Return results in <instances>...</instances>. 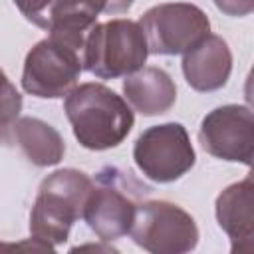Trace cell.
Here are the masks:
<instances>
[{
    "label": "cell",
    "mask_w": 254,
    "mask_h": 254,
    "mask_svg": "<svg viewBox=\"0 0 254 254\" xmlns=\"http://www.w3.org/2000/svg\"><path fill=\"white\" fill-rule=\"evenodd\" d=\"M93 181L77 169H58L40 187L30 212V234L54 248L64 244L91 192Z\"/></svg>",
    "instance_id": "3957f363"
},
{
    "label": "cell",
    "mask_w": 254,
    "mask_h": 254,
    "mask_svg": "<svg viewBox=\"0 0 254 254\" xmlns=\"http://www.w3.org/2000/svg\"><path fill=\"white\" fill-rule=\"evenodd\" d=\"M83 71V54L52 36L30 48L22 69V87L40 99L65 97Z\"/></svg>",
    "instance_id": "8992f818"
},
{
    "label": "cell",
    "mask_w": 254,
    "mask_h": 254,
    "mask_svg": "<svg viewBox=\"0 0 254 254\" xmlns=\"http://www.w3.org/2000/svg\"><path fill=\"white\" fill-rule=\"evenodd\" d=\"M58 0H14L16 8L22 12V16L36 24L38 28H48V20H50V12L56 6Z\"/></svg>",
    "instance_id": "2e32d148"
},
{
    "label": "cell",
    "mask_w": 254,
    "mask_h": 254,
    "mask_svg": "<svg viewBox=\"0 0 254 254\" xmlns=\"http://www.w3.org/2000/svg\"><path fill=\"white\" fill-rule=\"evenodd\" d=\"M147 56L149 50L139 22L113 18L91 28L83 52V69L99 79L125 77L141 69Z\"/></svg>",
    "instance_id": "277c9868"
},
{
    "label": "cell",
    "mask_w": 254,
    "mask_h": 254,
    "mask_svg": "<svg viewBox=\"0 0 254 254\" xmlns=\"http://www.w3.org/2000/svg\"><path fill=\"white\" fill-rule=\"evenodd\" d=\"M22 111V95L0 69V129L12 127Z\"/></svg>",
    "instance_id": "9a60e30c"
},
{
    "label": "cell",
    "mask_w": 254,
    "mask_h": 254,
    "mask_svg": "<svg viewBox=\"0 0 254 254\" xmlns=\"http://www.w3.org/2000/svg\"><path fill=\"white\" fill-rule=\"evenodd\" d=\"M12 135L36 167H54L65 155V141L60 131L38 117H18L12 123Z\"/></svg>",
    "instance_id": "4fadbf2b"
},
{
    "label": "cell",
    "mask_w": 254,
    "mask_h": 254,
    "mask_svg": "<svg viewBox=\"0 0 254 254\" xmlns=\"http://www.w3.org/2000/svg\"><path fill=\"white\" fill-rule=\"evenodd\" d=\"M198 141L208 155L250 167L254 157V115L250 107L228 103L208 111L200 121Z\"/></svg>",
    "instance_id": "9c48e42d"
},
{
    "label": "cell",
    "mask_w": 254,
    "mask_h": 254,
    "mask_svg": "<svg viewBox=\"0 0 254 254\" xmlns=\"http://www.w3.org/2000/svg\"><path fill=\"white\" fill-rule=\"evenodd\" d=\"M83 220L101 240L111 242L129 234L135 210L141 200L151 194V187L141 183L131 171L115 165H105L95 173Z\"/></svg>",
    "instance_id": "7a4b0ae2"
},
{
    "label": "cell",
    "mask_w": 254,
    "mask_h": 254,
    "mask_svg": "<svg viewBox=\"0 0 254 254\" xmlns=\"http://www.w3.org/2000/svg\"><path fill=\"white\" fill-rule=\"evenodd\" d=\"M133 161L149 181L173 183L194 167L196 155L187 129L171 121L151 125L137 137Z\"/></svg>",
    "instance_id": "ba28073f"
},
{
    "label": "cell",
    "mask_w": 254,
    "mask_h": 254,
    "mask_svg": "<svg viewBox=\"0 0 254 254\" xmlns=\"http://www.w3.org/2000/svg\"><path fill=\"white\" fill-rule=\"evenodd\" d=\"M64 111L77 143L89 151L119 147L135 123L131 105L97 81L75 85L64 99Z\"/></svg>",
    "instance_id": "6da1fadb"
},
{
    "label": "cell",
    "mask_w": 254,
    "mask_h": 254,
    "mask_svg": "<svg viewBox=\"0 0 254 254\" xmlns=\"http://www.w3.org/2000/svg\"><path fill=\"white\" fill-rule=\"evenodd\" d=\"M139 26L149 54L155 56L185 54L210 34L208 16L190 2L157 4L139 18Z\"/></svg>",
    "instance_id": "52a82bcc"
},
{
    "label": "cell",
    "mask_w": 254,
    "mask_h": 254,
    "mask_svg": "<svg viewBox=\"0 0 254 254\" xmlns=\"http://www.w3.org/2000/svg\"><path fill=\"white\" fill-rule=\"evenodd\" d=\"M218 226L230 238L232 252H252L254 238V183L246 177L222 189L214 200Z\"/></svg>",
    "instance_id": "30bf717a"
},
{
    "label": "cell",
    "mask_w": 254,
    "mask_h": 254,
    "mask_svg": "<svg viewBox=\"0 0 254 254\" xmlns=\"http://www.w3.org/2000/svg\"><path fill=\"white\" fill-rule=\"evenodd\" d=\"M133 2L135 0H58L50 12L48 26L60 16H85L97 20L99 14H123L133 6Z\"/></svg>",
    "instance_id": "5bb4252c"
},
{
    "label": "cell",
    "mask_w": 254,
    "mask_h": 254,
    "mask_svg": "<svg viewBox=\"0 0 254 254\" xmlns=\"http://www.w3.org/2000/svg\"><path fill=\"white\" fill-rule=\"evenodd\" d=\"M129 234L139 248L151 254H185L198 244L194 218L169 200H141Z\"/></svg>",
    "instance_id": "5b68a950"
},
{
    "label": "cell",
    "mask_w": 254,
    "mask_h": 254,
    "mask_svg": "<svg viewBox=\"0 0 254 254\" xmlns=\"http://www.w3.org/2000/svg\"><path fill=\"white\" fill-rule=\"evenodd\" d=\"M212 2L220 12H224L226 16H236V18L248 16L254 10V0H212Z\"/></svg>",
    "instance_id": "e0dca14e"
},
{
    "label": "cell",
    "mask_w": 254,
    "mask_h": 254,
    "mask_svg": "<svg viewBox=\"0 0 254 254\" xmlns=\"http://www.w3.org/2000/svg\"><path fill=\"white\" fill-rule=\"evenodd\" d=\"M183 73L194 91H216L226 85L232 71V52L228 44L208 34L194 48L183 54Z\"/></svg>",
    "instance_id": "8fae6325"
},
{
    "label": "cell",
    "mask_w": 254,
    "mask_h": 254,
    "mask_svg": "<svg viewBox=\"0 0 254 254\" xmlns=\"http://www.w3.org/2000/svg\"><path fill=\"white\" fill-rule=\"evenodd\" d=\"M123 95L131 109L153 117L167 113L177 101V85L161 67H141L123 79Z\"/></svg>",
    "instance_id": "7c38bea8"
}]
</instances>
